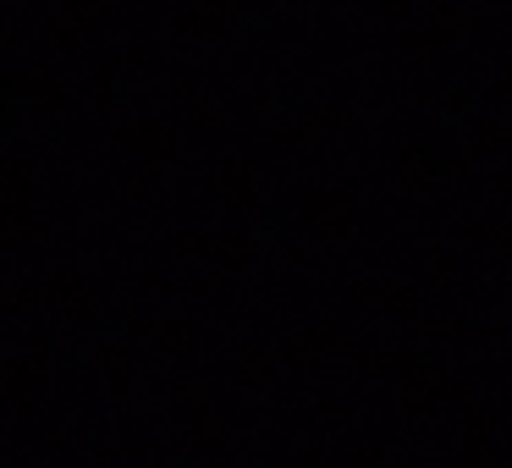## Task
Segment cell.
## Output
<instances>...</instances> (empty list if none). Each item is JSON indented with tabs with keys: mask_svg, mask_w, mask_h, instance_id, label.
Returning <instances> with one entry per match:
<instances>
[]
</instances>
